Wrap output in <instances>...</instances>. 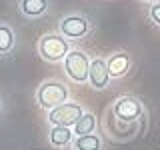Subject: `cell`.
<instances>
[{"instance_id": "cell-8", "label": "cell", "mask_w": 160, "mask_h": 150, "mask_svg": "<svg viewBox=\"0 0 160 150\" xmlns=\"http://www.w3.org/2000/svg\"><path fill=\"white\" fill-rule=\"evenodd\" d=\"M130 66H132V60H130L128 52H124V50L112 52L106 58V68L110 72V78H124L130 72Z\"/></svg>"}, {"instance_id": "cell-6", "label": "cell", "mask_w": 160, "mask_h": 150, "mask_svg": "<svg viewBox=\"0 0 160 150\" xmlns=\"http://www.w3.org/2000/svg\"><path fill=\"white\" fill-rule=\"evenodd\" d=\"M92 30V22L82 16V14H70V16H64L58 24V32L62 34L64 38L68 40H78L84 38L86 34H90Z\"/></svg>"}, {"instance_id": "cell-12", "label": "cell", "mask_w": 160, "mask_h": 150, "mask_svg": "<svg viewBox=\"0 0 160 150\" xmlns=\"http://www.w3.org/2000/svg\"><path fill=\"white\" fill-rule=\"evenodd\" d=\"M70 146H72V150H102V140L96 132L84 134V136H74Z\"/></svg>"}, {"instance_id": "cell-16", "label": "cell", "mask_w": 160, "mask_h": 150, "mask_svg": "<svg viewBox=\"0 0 160 150\" xmlns=\"http://www.w3.org/2000/svg\"><path fill=\"white\" fill-rule=\"evenodd\" d=\"M152 2H154V0H152Z\"/></svg>"}, {"instance_id": "cell-15", "label": "cell", "mask_w": 160, "mask_h": 150, "mask_svg": "<svg viewBox=\"0 0 160 150\" xmlns=\"http://www.w3.org/2000/svg\"><path fill=\"white\" fill-rule=\"evenodd\" d=\"M0 106H2V102H0Z\"/></svg>"}, {"instance_id": "cell-7", "label": "cell", "mask_w": 160, "mask_h": 150, "mask_svg": "<svg viewBox=\"0 0 160 150\" xmlns=\"http://www.w3.org/2000/svg\"><path fill=\"white\" fill-rule=\"evenodd\" d=\"M88 84L94 90H104L110 84V72H108V68H106V58L96 56V58L90 60Z\"/></svg>"}, {"instance_id": "cell-11", "label": "cell", "mask_w": 160, "mask_h": 150, "mask_svg": "<svg viewBox=\"0 0 160 150\" xmlns=\"http://www.w3.org/2000/svg\"><path fill=\"white\" fill-rule=\"evenodd\" d=\"M96 126H98V122H96V116H94L92 112H84L82 116L78 118V122L72 126V132H74V136L94 134V132H96Z\"/></svg>"}, {"instance_id": "cell-13", "label": "cell", "mask_w": 160, "mask_h": 150, "mask_svg": "<svg viewBox=\"0 0 160 150\" xmlns=\"http://www.w3.org/2000/svg\"><path fill=\"white\" fill-rule=\"evenodd\" d=\"M16 44L14 28L6 22H0V54H10Z\"/></svg>"}, {"instance_id": "cell-10", "label": "cell", "mask_w": 160, "mask_h": 150, "mask_svg": "<svg viewBox=\"0 0 160 150\" xmlns=\"http://www.w3.org/2000/svg\"><path fill=\"white\" fill-rule=\"evenodd\" d=\"M48 140L54 148H66V146L72 144L74 132H72V128H68V126H50Z\"/></svg>"}, {"instance_id": "cell-14", "label": "cell", "mask_w": 160, "mask_h": 150, "mask_svg": "<svg viewBox=\"0 0 160 150\" xmlns=\"http://www.w3.org/2000/svg\"><path fill=\"white\" fill-rule=\"evenodd\" d=\"M148 18L156 26H160V2H152V6L148 8Z\"/></svg>"}, {"instance_id": "cell-1", "label": "cell", "mask_w": 160, "mask_h": 150, "mask_svg": "<svg viewBox=\"0 0 160 150\" xmlns=\"http://www.w3.org/2000/svg\"><path fill=\"white\" fill-rule=\"evenodd\" d=\"M70 98V90L64 82L60 80H44L36 90V104L44 110H52L60 106V104L68 102Z\"/></svg>"}, {"instance_id": "cell-4", "label": "cell", "mask_w": 160, "mask_h": 150, "mask_svg": "<svg viewBox=\"0 0 160 150\" xmlns=\"http://www.w3.org/2000/svg\"><path fill=\"white\" fill-rule=\"evenodd\" d=\"M84 114V108L78 102H64L60 106L48 110V122L50 126H68L72 128L78 122V118Z\"/></svg>"}, {"instance_id": "cell-9", "label": "cell", "mask_w": 160, "mask_h": 150, "mask_svg": "<svg viewBox=\"0 0 160 150\" xmlns=\"http://www.w3.org/2000/svg\"><path fill=\"white\" fill-rule=\"evenodd\" d=\"M48 8H50L48 0H20L18 2L20 14L26 18H40L48 12Z\"/></svg>"}, {"instance_id": "cell-3", "label": "cell", "mask_w": 160, "mask_h": 150, "mask_svg": "<svg viewBox=\"0 0 160 150\" xmlns=\"http://www.w3.org/2000/svg\"><path fill=\"white\" fill-rule=\"evenodd\" d=\"M62 66L66 76L76 84H86L88 82V70H90V58L84 50L70 48L66 58L62 60Z\"/></svg>"}, {"instance_id": "cell-5", "label": "cell", "mask_w": 160, "mask_h": 150, "mask_svg": "<svg viewBox=\"0 0 160 150\" xmlns=\"http://www.w3.org/2000/svg\"><path fill=\"white\" fill-rule=\"evenodd\" d=\"M142 112H144V108H142L140 98L130 96V94L118 96L112 102V114L120 122H136V120L142 116Z\"/></svg>"}, {"instance_id": "cell-2", "label": "cell", "mask_w": 160, "mask_h": 150, "mask_svg": "<svg viewBox=\"0 0 160 150\" xmlns=\"http://www.w3.org/2000/svg\"><path fill=\"white\" fill-rule=\"evenodd\" d=\"M70 52V40L64 38L60 32H48L38 40V54L42 60L50 64H58Z\"/></svg>"}]
</instances>
